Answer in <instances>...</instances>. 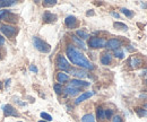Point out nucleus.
<instances>
[{"mask_svg":"<svg viewBox=\"0 0 147 122\" xmlns=\"http://www.w3.org/2000/svg\"><path fill=\"white\" fill-rule=\"evenodd\" d=\"M67 55L69 58V60L73 62L74 65L78 66V67H82V68H85V69L93 70L94 69V66H93L92 62H90V60L80 52L76 47L74 45H69L67 48Z\"/></svg>","mask_w":147,"mask_h":122,"instance_id":"f257e3e1","label":"nucleus"},{"mask_svg":"<svg viewBox=\"0 0 147 122\" xmlns=\"http://www.w3.org/2000/svg\"><path fill=\"white\" fill-rule=\"evenodd\" d=\"M33 44H34V47L36 48L38 51H41V52H43V53H48L51 50V47H50L47 42L42 41L41 38H38L36 36L33 37Z\"/></svg>","mask_w":147,"mask_h":122,"instance_id":"f03ea898","label":"nucleus"},{"mask_svg":"<svg viewBox=\"0 0 147 122\" xmlns=\"http://www.w3.org/2000/svg\"><path fill=\"white\" fill-rule=\"evenodd\" d=\"M107 41L101 37H91L88 41V47L93 49H98V48H104Z\"/></svg>","mask_w":147,"mask_h":122,"instance_id":"7ed1b4c3","label":"nucleus"},{"mask_svg":"<svg viewBox=\"0 0 147 122\" xmlns=\"http://www.w3.org/2000/svg\"><path fill=\"white\" fill-rule=\"evenodd\" d=\"M0 32L7 37H11L16 33V28L11 25H1L0 26Z\"/></svg>","mask_w":147,"mask_h":122,"instance_id":"20e7f679","label":"nucleus"},{"mask_svg":"<svg viewBox=\"0 0 147 122\" xmlns=\"http://www.w3.org/2000/svg\"><path fill=\"white\" fill-rule=\"evenodd\" d=\"M57 66H58V68H60L61 70H69V62L61 54H59L57 57Z\"/></svg>","mask_w":147,"mask_h":122,"instance_id":"39448f33","label":"nucleus"},{"mask_svg":"<svg viewBox=\"0 0 147 122\" xmlns=\"http://www.w3.org/2000/svg\"><path fill=\"white\" fill-rule=\"evenodd\" d=\"M2 110H3V114L6 117H11V115H15V117H18V113L17 111L9 104L2 105Z\"/></svg>","mask_w":147,"mask_h":122,"instance_id":"423d86ee","label":"nucleus"},{"mask_svg":"<svg viewBox=\"0 0 147 122\" xmlns=\"http://www.w3.org/2000/svg\"><path fill=\"white\" fill-rule=\"evenodd\" d=\"M120 47H121V42H120L119 40H117V38H111V40H109V41L105 43V48L112 49V50H117V49H119Z\"/></svg>","mask_w":147,"mask_h":122,"instance_id":"0eeeda50","label":"nucleus"},{"mask_svg":"<svg viewBox=\"0 0 147 122\" xmlns=\"http://www.w3.org/2000/svg\"><path fill=\"white\" fill-rule=\"evenodd\" d=\"M70 86L73 87H87L90 86V83L87 82H84V80H80V79H73L70 82Z\"/></svg>","mask_w":147,"mask_h":122,"instance_id":"6e6552de","label":"nucleus"},{"mask_svg":"<svg viewBox=\"0 0 147 122\" xmlns=\"http://www.w3.org/2000/svg\"><path fill=\"white\" fill-rule=\"evenodd\" d=\"M93 95H94V92H85V93H83L80 96L77 97V100L75 101V103H76V104H79V103H82L83 101H85V100L92 97Z\"/></svg>","mask_w":147,"mask_h":122,"instance_id":"1a4fd4ad","label":"nucleus"},{"mask_svg":"<svg viewBox=\"0 0 147 122\" xmlns=\"http://www.w3.org/2000/svg\"><path fill=\"white\" fill-rule=\"evenodd\" d=\"M142 63H143L142 59H139V58H137V57H131L130 60H129V65H130L131 68H138Z\"/></svg>","mask_w":147,"mask_h":122,"instance_id":"9d476101","label":"nucleus"},{"mask_svg":"<svg viewBox=\"0 0 147 122\" xmlns=\"http://www.w3.org/2000/svg\"><path fill=\"white\" fill-rule=\"evenodd\" d=\"M65 23H66V25L69 28H74L77 25V19H76L75 16H68V17H66V19H65Z\"/></svg>","mask_w":147,"mask_h":122,"instance_id":"9b49d317","label":"nucleus"},{"mask_svg":"<svg viewBox=\"0 0 147 122\" xmlns=\"http://www.w3.org/2000/svg\"><path fill=\"white\" fill-rule=\"evenodd\" d=\"M65 92H66V94L67 95H70V96H75V95H77L80 90L78 89V88L76 87H73V86H68V87H66V89H65Z\"/></svg>","mask_w":147,"mask_h":122,"instance_id":"f8f14e48","label":"nucleus"},{"mask_svg":"<svg viewBox=\"0 0 147 122\" xmlns=\"http://www.w3.org/2000/svg\"><path fill=\"white\" fill-rule=\"evenodd\" d=\"M111 60H112V55H111L110 53H104L102 57H101V62H102V65H110Z\"/></svg>","mask_w":147,"mask_h":122,"instance_id":"ddd939ff","label":"nucleus"},{"mask_svg":"<svg viewBox=\"0 0 147 122\" xmlns=\"http://www.w3.org/2000/svg\"><path fill=\"white\" fill-rule=\"evenodd\" d=\"M43 19H44V22L51 23V22H55V19H57V16L53 15V14H51V13H49V11H47V13L43 15Z\"/></svg>","mask_w":147,"mask_h":122,"instance_id":"4468645a","label":"nucleus"},{"mask_svg":"<svg viewBox=\"0 0 147 122\" xmlns=\"http://www.w3.org/2000/svg\"><path fill=\"white\" fill-rule=\"evenodd\" d=\"M57 79H58V82H59L60 84H62V83L68 82L69 77H68V75H66V73H63V72H59V73L57 75Z\"/></svg>","mask_w":147,"mask_h":122,"instance_id":"2eb2a0df","label":"nucleus"},{"mask_svg":"<svg viewBox=\"0 0 147 122\" xmlns=\"http://www.w3.org/2000/svg\"><path fill=\"white\" fill-rule=\"evenodd\" d=\"M15 3L14 0H0V8H6V7H10Z\"/></svg>","mask_w":147,"mask_h":122,"instance_id":"dca6fc26","label":"nucleus"},{"mask_svg":"<svg viewBox=\"0 0 147 122\" xmlns=\"http://www.w3.org/2000/svg\"><path fill=\"white\" fill-rule=\"evenodd\" d=\"M113 26H114L117 30H122V31H127V30H128V26H127L126 24H123V23H120V22H115V23L113 24Z\"/></svg>","mask_w":147,"mask_h":122,"instance_id":"f3484780","label":"nucleus"},{"mask_svg":"<svg viewBox=\"0 0 147 122\" xmlns=\"http://www.w3.org/2000/svg\"><path fill=\"white\" fill-rule=\"evenodd\" d=\"M82 122H96V121H95V118H94L93 114H85L82 118Z\"/></svg>","mask_w":147,"mask_h":122,"instance_id":"a211bd4d","label":"nucleus"},{"mask_svg":"<svg viewBox=\"0 0 147 122\" xmlns=\"http://www.w3.org/2000/svg\"><path fill=\"white\" fill-rule=\"evenodd\" d=\"M96 117H97V119H98V120H103V119L105 118V115H104V110H103L102 107H97Z\"/></svg>","mask_w":147,"mask_h":122,"instance_id":"6ab92c4d","label":"nucleus"},{"mask_svg":"<svg viewBox=\"0 0 147 122\" xmlns=\"http://www.w3.org/2000/svg\"><path fill=\"white\" fill-rule=\"evenodd\" d=\"M76 34H77V36H79L80 38H83V40H86V38L90 37L88 33H86L85 31H82V30H78V31L76 32Z\"/></svg>","mask_w":147,"mask_h":122,"instance_id":"aec40b11","label":"nucleus"},{"mask_svg":"<svg viewBox=\"0 0 147 122\" xmlns=\"http://www.w3.org/2000/svg\"><path fill=\"white\" fill-rule=\"evenodd\" d=\"M71 72H73L74 76L79 77V78H84V77H86V72H85V71H80V70H71Z\"/></svg>","mask_w":147,"mask_h":122,"instance_id":"412c9836","label":"nucleus"},{"mask_svg":"<svg viewBox=\"0 0 147 122\" xmlns=\"http://www.w3.org/2000/svg\"><path fill=\"white\" fill-rule=\"evenodd\" d=\"M114 57H115V58H118V59H122V58L125 57V53H123V51L119 48V49L114 50Z\"/></svg>","mask_w":147,"mask_h":122,"instance_id":"4be33fe9","label":"nucleus"},{"mask_svg":"<svg viewBox=\"0 0 147 122\" xmlns=\"http://www.w3.org/2000/svg\"><path fill=\"white\" fill-rule=\"evenodd\" d=\"M41 118L44 119V121H47V122L52 120V117H51L49 113H47V112H42V113H41Z\"/></svg>","mask_w":147,"mask_h":122,"instance_id":"5701e85b","label":"nucleus"},{"mask_svg":"<svg viewBox=\"0 0 147 122\" xmlns=\"http://www.w3.org/2000/svg\"><path fill=\"white\" fill-rule=\"evenodd\" d=\"M73 40L80 47V48H83V49H86V47H85V44H84V42L83 41H80V40H78V37L77 36H73Z\"/></svg>","mask_w":147,"mask_h":122,"instance_id":"b1692460","label":"nucleus"},{"mask_svg":"<svg viewBox=\"0 0 147 122\" xmlns=\"http://www.w3.org/2000/svg\"><path fill=\"white\" fill-rule=\"evenodd\" d=\"M55 3H57V1H55V0H44V1H43V5H44L45 7L55 6Z\"/></svg>","mask_w":147,"mask_h":122,"instance_id":"393cba45","label":"nucleus"},{"mask_svg":"<svg viewBox=\"0 0 147 122\" xmlns=\"http://www.w3.org/2000/svg\"><path fill=\"white\" fill-rule=\"evenodd\" d=\"M136 112H137V114H138L139 117H147V111H146V110H143V109H137V110H136Z\"/></svg>","mask_w":147,"mask_h":122,"instance_id":"a878e982","label":"nucleus"},{"mask_svg":"<svg viewBox=\"0 0 147 122\" xmlns=\"http://www.w3.org/2000/svg\"><path fill=\"white\" fill-rule=\"evenodd\" d=\"M121 11H122V14H125L127 17H132V15H134V13H132V11H130V10L127 9V8H122V9H121Z\"/></svg>","mask_w":147,"mask_h":122,"instance_id":"bb28decb","label":"nucleus"},{"mask_svg":"<svg viewBox=\"0 0 147 122\" xmlns=\"http://www.w3.org/2000/svg\"><path fill=\"white\" fill-rule=\"evenodd\" d=\"M7 15H8V10H6V9H2V10H0V20H1V19H3V18L7 17Z\"/></svg>","mask_w":147,"mask_h":122,"instance_id":"cd10ccee","label":"nucleus"},{"mask_svg":"<svg viewBox=\"0 0 147 122\" xmlns=\"http://www.w3.org/2000/svg\"><path fill=\"white\" fill-rule=\"evenodd\" d=\"M112 114H113L112 110H105V111H104V115H105V119H111Z\"/></svg>","mask_w":147,"mask_h":122,"instance_id":"c85d7f7f","label":"nucleus"},{"mask_svg":"<svg viewBox=\"0 0 147 122\" xmlns=\"http://www.w3.org/2000/svg\"><path fill=\"white\" fill-rule=\"evenodd\" d=\"M53 88H55V90L57 94H61V93H62V87H61L59 84H55Z\"/></svg>","mask_w":147,"mask_h":122,"instance_id":"c756f323","label":"nucleus"},{"mask_svg":"<svg viewBox=\"0 0 147 122\" xmlns=\"http://www.w3.org/2000/svg\"><path fill=\"white\" fill-rule=\"evenodd\" d=\"M112 122H122V119H121L119 115H117V117H114V118H113V121Z\"/></svg>","mask_w":147,"mask_h":122,"instance_id":"7c9ffc66","label":"nucleus"},{"mask_svg":"<svg viewBox=\"0 0 147 122\" xmlns=\"http://www.w3.org/2000/svg\"><path fill=\"white\" fill-rule=\"evenodd\" d=\"M30 70H31V71H33V72H37V68L35 67V66H33V65H32V66H30Z\"/></svg>","mask_w":147,"mask_h":122,"instance_id":"2f4dec72","label":"nucleus"},{"mask_svg":"<svg viewBox=\"0 0 147 122\" xmlns=\"http://www.w3.org/2000/svg\"><path fill=\"white\" fill-rule=\"evenodd\" d=\"M3 44H5V38L0 35V45H3Z\"/></svg>","mask_w":147,"mask_h":122,"instance_id":"473e14b6","label":"nucleus"},{"mask_svg":"<svg viewBox=\"0 0 147 122\" xmlns=\"http://www.w3.org/2000/svg\"><path fill=\"white\" fill-rule=\"evenodd\" d=\"M111 15L114 16L115 18H119V14H117V13H111Z\"/></svg>","mask_w":147,"mask_h":122,"instance_id":"72a5a7b5","label":"nucleus"},{"mask_svg":"<svg viewBox=\"0 0 147 122\" xmlns=\"http://www.w3.org/2000/svg\"><path fill=\"white\" fill-rule=\"evenodd\" d=\"M142 75H143V76H147V69L143 70V71H142Z\"/></svg>","mask_w":147,"mask_h":122,"instance_id":"f704fd0d","label":"nucleus"},{"mask_svg":"<svg viewBox=\"0 0 147 122\" xmlns=\"http://www.w3.org/2000/svg\"><path fill=\"white\" fill-rule=\"evenodd\" d=\"M92 15H94L93 11H88V13H87V16H92Z\"/></svg>","mask_w":147,"mask_h":122,"instance_id":"c9c22d12","label":"nucleus"},{"mask_svg":"<svg viewBox=\"0 0 147 122\" xmlns=\"http://www.w3.org/2000/svg\"><path fill=\"white\" fill-rule=\"evenodd\" d=\"M38 122H47V121H44V120H40Z\"/></svg>","mask_w":147,"mask_h":122,"instance_id":"e433bc0d","label":"nucleus"},{"mask_svg":"<svg viewBox=\"0 0 147 122\" xmlns=\"http://www.w3.org/2000/svg\"><path fill=\"white\" fill-rule=\"evenodd\" d=\"M145 107H146V109H147V104H146V105H145Z\"/></svg>","mask_w":147,"mask_h":122,"instance_id":"4c0bfd02","label":"nucleus"},{"mask_svg":"<svg viewBox=\"0 0 147 122\" xmlns=\"http://www.w3.org/2000/svg\"><path fill=\"white\" fill-rule=\"evenodd\" d=\"M0 88H1V83H0Z\"/></svg>","mask_w":147,"mask_h":122,"instance_id":"58836bf2","label":"nucleus"},{"mask_svg":"<svg viewBox=\"0 0 147 122\" xmlns=\"http://www.w3.org/2000/svg\"><path fill=\"white\" fill-rule=\"evenodd\" d=\"M146 84H147V80H146Z\"/></svg>","mask_w":147,"mask_h":122,"instance_id":"ea45409f","label":"nucleus"},{"mask_svg":"<svg viewBox=\"0 0 147 122\" xmlns=\"http://www.w3.org/2000/svg\"><path fill=\"white\" fill-rule=\"evenodd\" d=\"M19 122H22V121H19Z\"/></svg>","mask_w":147,"mask_h":122,"instance_id":"a19ab883","label":"nucleus"}]
</instances>
